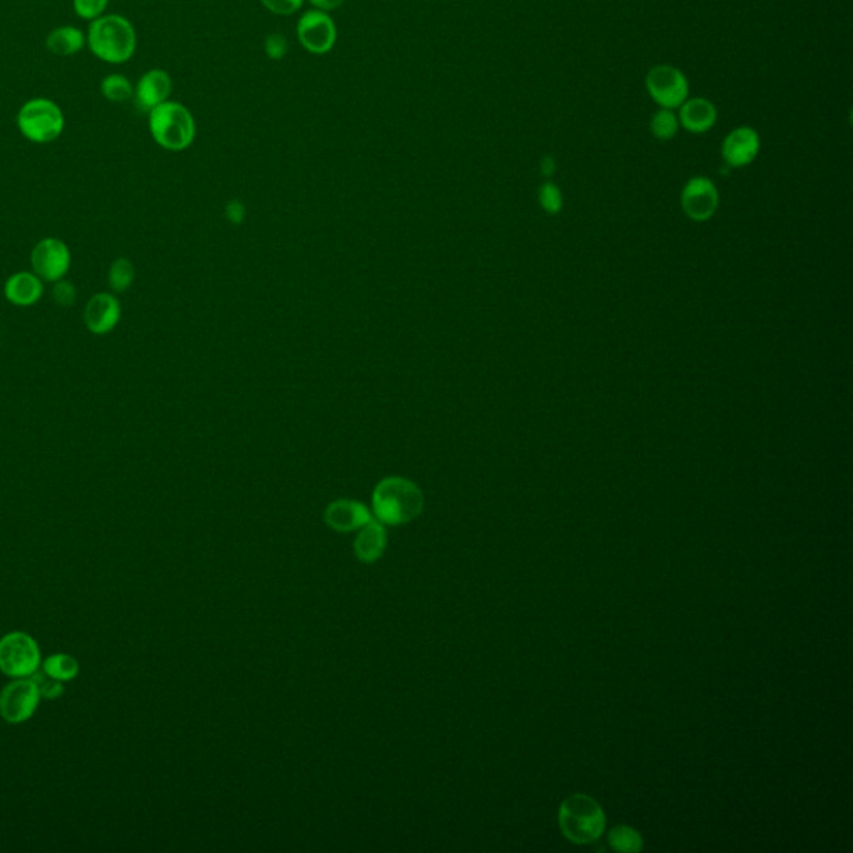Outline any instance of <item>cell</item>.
<instances>
[{
  "instance_id": "6da1fadb",
  "label": "cell",
  "mask_w": 853,
  "mask_h": 853,
  "mask_svg": "<svg viewBox=\"0 0 853 853\" xmlns=\"http://www.w3.org/2000/svg\"><path fill=\"white\" fill-rule=\"evenodd\" d=\"M87 47L107 64H125L137 50V32L132 22L120 14H104L92 20L87 30Z\"/></svg>"
},
{
  "instance_id": "7a4b0ae2",
  "label": "cell",
  "mask_w": 853,
  "mask_h": 853,
  "mask_svg": "<svg viewBox=\"0 0 853 853\" xmlns=\"http://www.w3.org/2000/svg\"><path fill=\"white\" fill-rule=\"evenodd\" d=\"M372 505L380 522L389 525L409 524L422 514L424 494L412 480L387 477L375 487Z\"/></svg>"
},
{
  "instance_id": "3957f363",
  "label": "cell",
  "mask_w": 853,
  "mask_h": 853,
  "mask_svg": "<svg viewBox=\"0 0 853 853\" xmlns=\"http://www.w3.org/2000/svg\"><path fill=\"white\" fill-rule=\"evenodd\" d=\"M149 130L152 139L170 152H180L190 147L195 139L194 115L184 104L167 100L149 112Z\"/></svg>"
},
{
  "instance_id": "277c9868",
  "label": "cell",
  "mask_w": 853,
  "mask_h": 853,
  "mask_svg": "<svg viewBox=\"0 0 853 853\" xmlns=\"http://www.w3.org/2000/svg\"><path fill=\"white\" fill-rule=\"evenodd\" d=\"M560 830L574 844L584 845L595 842L604 834V810L592 797L584 794L570 795L559 810Z\"/></svg>"
},
{
  "instance_id": "5b68a950",
  "label": "cell",
  "mask_w": 853,
  "mask_h": 853,
  "mask_svg": "<svg viewBox=\"0 0 853 853\" xmlns=\"http://www.w3.org/2000/svg\"><path fill=\"white\" fill-rule=\"evenodd\" d=\"M17 129L32 144H50L64 134L65 115L54 100L35 97L17 112Z\"/></svg>"
},
{
  "instance_id": "8992f818",
  "label": "cell",
  "mask_w": 853,
  "mask_h": 853,
  "mask_svg": "<svg viewBox=\"0 0 853 853\" xmlns=\"http://www.w3.org/2000/svg\"><path fill=\"white\" fill-rule=\"evenodd\" d=\"M645 89L660 109H679L689 99L690 85L682 70L674 65H654L645 75Z\"/></svg>"
},
{
  "instance_id": "52a82bcc",
  "label": "cell",
  "mask_w": 853,
  "mask_h": 853,
  "mask_svg": "<svg viewBox=\"0 0 853 853\" xmlns=\"http://www.w3.org/2000/svg\"><path fill=\"white\" fill-rule=\"evenodd\" d=\"M40 650L35 640L22 632L0 640V670L9 677L24 679L39 670Z\"/></svg>"
},
{
  "instance_id": "ba28073f",
  "label": "cell",
  "mask_w": 853,
  "mask_h": 853,
  "mask_svg": "<svg viewBox=\"0 0 853 853\" xmlns=\"http://www.w3.org/2000/svg\"><path fill=\"white\" fill-rule=\"evenodd\" d=\"M32 272L39 275L44 282L54 284L57 280L65 279L72 265V254L64 240L55 237H45L39 240L30 254Z\"/></svg>"
},
{
  "instance_id": "9c48e42d",
  "label": "cell",
  "mask_w": 853,
  "mask_h": 853,
  "mask_svg": "<svg viewBox=\"0 0 853 853\" xmlns=\"http://www.w3.org/2000/svg\"><path fill=\"white\" fill-rule=\"evenodd\" d=\"M297 37L307 52L324 55L334 49L337 27L327 12L307 10L297 22Z\"/></svg>"
},
{
  "instance_id": "30bf717a",
  "label": "cell",
  "mask_w": 853,
  "mask_h": 853,
  "mask_svg": "<svg viewBox=\"0 0 853 853\" xmlns=\"http://www.w3.org/2000/svg\"><path fill=\"white\" fill-rule=\"evenodd\" d=\"M40 694L32 680H17L0 694V715L9 724H22L34 715Z\"/></svg>"
},
{
  "instance_id": "8fae6325",
  "label": "cell",
  "mask_w": 853,
  "mask_h": 853,
  "mask_svg": "<svg viewBox=\"0 0 853 853\" xmlns=\"http://www.w3.org/2000/svg\"><path fill=\"white\" fill-rule=\"evenodd\" d=\"M719 202V190L715 187L714 182L707 177H702V175L692 177L685 184L682 195H680L682 209H684L687 217L695 220V222L709 220L717 212Z\"/></svg>"
},
{
  "instance_id": "7c38bea8",
  "label": "cell",
  "mask_w": 853,
  "mask_h": 853,
  "mask_svg": "<svg viewBox=\"0 0 853 853\" xmlns=\"http://www.w3.org/2000/svg\"><path fill=\"white\" fill-rule=\"evenodd\" d=\"M122 307L114 294L99 292L92 295L84 309V324L90 334L105 335L119 325Z\"/></svg>"
},
{
  "instance_id": "4fadbf2b",
  "label": "cell",
  "mask_w": 853,
  "mask_h": 853,
  "mask_svg": "<svg viewBox=\"0 0 853 853\" xmlns=\"http://www.w3.org/2000/svg\"><path fill=\"white\" fill-rule=\"evenodd\" d=\"M760 154V135L749 125L730 130L722 144V157L725 164L734 169L747 167Z\"/></svg>"
},
{
  "instance_id": "5bb4252c",
  "label": "cell",
  "mask_w": 853,
  "mask_h": 853,
  "mask_svg": "<svg viewBox=\"0 0 853 853\" xmlns=\"http://www.w3.org/2000/svg\"><path fill=\"white\" fill-rule=\"evenodd\" d=\"M172 94V79L162 69H150L140 77L134 87V102L137 109L149 114L157 105L164 104Z\"/></svg>"
},
{
  "instance_id": "9a60e30c",
  "label": "cell",
  "mask_w": 853,
  "mask_h": 853,
  "mask_svg": "<svg viewBox=\"0 0 853 853\" xmlns=\"http://www.w3.org/2000/svg\"><path fill=\"white\" fill-rule=\"evenodd\" d=\"M325 524L337 532H352L362 529L372 520L369 510L364 504L355 500H335L327 507L324 514Z\"/></svg>"
},
{
  "instance_id": "2e32d148",
  "label": "cell",
  "mask_w": 853,
  "mask_h": 853,
  "mask_svg": "<svg viewBox=\"0 0 853 853\" xmlns=\"http://www.w3.org/2000/svg\"><path fill=\"white\" fill-rule=\"evenodd\" d=\"M4 295L15 307H32L44 297V280L34 272L20 270L5 280Z\"/></svg>"
},
{
  "instance_id": "e0dca14e",
  "label": "cell",
  "mask_w": 853,
  "mask_h": 853,
  "mask_svg": "<svg viewBox=\"0 0 853 853\" xmlns=\"http://www.w3.org/2000/svg\"><path fill=\"white\" fill-rule=\"evenodd\" d=\"M719 112L714 102L705 97H692L679 107L680 127L690 134H705L714 127Z\"/></svg>"
},
{
  "instance_id": "ac0fdd59",
  "label": "cell",
  "mask_w": 853,
  "mask_h": 853,
  "mask_svg": "<svg viewBox=\"0 0 853 853\" xmlns=\"http://www.w3.org/2000/svg\"><path fill=\"white\" fill-rule=\"evenodd\" d=\"M387 545V532L380 520H370L360 529V534L355 539V555L364 564H374L384 554Z\"/></svg>"
},
{
  "instance_id": "d6986e66",
  "label": "cell",
  "mask_w": 853,
  "mask_h": 853,
  "mask_svg": "<svg viewBox=\"0 0 853 853\" xmlns=\"http://www.w3.org/2000/svg\"><path fill=\"white\" fill-rule=\"evenodd\" d=\"M85 45H87V34L75 25H60L57 29L50 30L45 39V47L50 54L59 55V57L77 55Z\"/></svg>"
},
{
  "instance_id": "ffe728a7",
  "label": "cell",
  "mask_w": 853,
  "mask_h": 853,
  "mask_svg": "<svg viewBox=\"0 0 853 853\" xmlns=\"http://www.w3.org/2000/svg\"><path fill=\"white\" fill-rule=\"evenodd\" d=\"M100 94L114 104H124L134 99V85L124 74L105 75L100 82Z\"/></svg>"
},
{
  "instance_id": "44dd1931",
  "label": "cell",
  "mask_w": 853,
  "mask_h": 853,
  "mask_svg": "<svg viewBox=\"0 0 853 853\" xmlns=\"http://www.w3.org/2000/svg\"><path fill=\"white\" fill-rule=\"evenodd\" d=\"M107 280H109L112 292H115V294H124V292L130 289V285L135 280L134 264L129 259H125V257L115 259L110 264Z\"/></svg>"
},
{
  "instance_id": "7402d4cb",
  "label": "cell",
  "mask_w": 853,
  "mask_h": 853,
  "mask_svg": "<svg viewBox=\"0 0 853 853\" xmlns=\"http://www.w3.org/2000/svg\"><path fill=\"white\" fill-rule=\"evenodd\" d=\"M679 115L672 109H659L650 119V132L655 139L672 140L679 134Z\"/></svg>"
},
{
  "instance_id": "603a6c76",
  "label": "cell",
  "mask_w": 853,
  "mask_h": 853,
  "mask_svg": "<svg viewBox=\"0 0 853 853\" xmlns=\"http://www.w3.org/2000/svg\"><path fill=\"white\" fill-rule=\"evenodd\" d=\"M609 844L617 852L635 853L644 849L642 835L627 825H619L610 832Z\"/></svg>"
},
{
  "instance_id": "cb8c5ba5",
  "label": "cell",
  "mask_w": 853,
  "mask_h": 853,
  "mask_svg": "<svg viewBox=\"0 0 853 853\" xmlns=\"http://www.w3.org/2000/svg\"><path fill=\"white\" fill-rule=\"evenodd\" d=\"M44 672L45 674H49L50 677H54V679L67 682V680H72L75 675L79 674V664L70 655H52V657H49L44 662Z\"/></svg>"
},
{
  "instance_id": "d4e9b609",
  "label": "cell",
  "mask_w": 853,
  "mask_h": 853,
  "mask_svg": "<svg viewBox=\"0 0 853 853\" xmlns=\"http://www.w3.org/2000/svg\"><path fill=\"white\" fill-rule=\"evenodd\" d=\"M539 202L540 207L547 214H559L562 207H564V197H562V192H560L559 187L554 182H545V184H542L539 190Z\"/></svg>"
},
{
  "instance_id": "484cf974",
  "label": "cell",
  "mask_w": 853,
  "mask_h": 853,
  "mask_svg": "<svg viewBox=\"0 0 853 853\" xmlns=\"http://www.w3.org/2000/svg\"><path fill=\"white\" fill-rule=\"evenodd\" d=\"M30 680L34 682L35 687L39 690L40 697H44V699H57L64 692L62 680L50 677L49 674H45L44 670L42 672L35 670L34 674L30 675Z\"/></svg>"
},
{
  "instance_id": "4316f807",
  "label": "cell",
  "mask_w": 853,
  "mask_h": 853,
  "mask_svg": "<svg viewBox=\"0 0 853 853\" xmlns=\"http://www.w3.org/2000/svg\"><path fill=\"white\" fill-rule=\"evenodd\" d=\"M109 4L110 0H72L75 15L79 19L89 20V22L102 17Z\"/></svg>"
},
{
  "instance_id": "83f0119b",
  "label": "cell",
  "mask_w": 853,
  "mask_h": 853,
  "mask_svg": "<svg viewBox=\"0 0 853 853\" xmlns=\"http://www.w3.org/2000/svg\"><path fill=\"white\" fill-rule=\"evenodd\" d=\"M52 299L59 307H72L77 299V290L75 285L67 279H60L54 282L52 289Z\"/></svg>"
},
{
  "instance_id": "f1b7e54d",
  "label": "cell",
  "mask_w": 853,
  "mask_h": 853,
  "mask_svg": "<svg viewBox=\"0 0 853 853\" xmlns=\"http://www.w3.org/2000/svg\"><path fill=\"white\" fill-rule=\"evenodd\" d=\"M264 50L270 60H282L287 55L289 44L284 35L274 32L265 37Z\"/></svg>"
},
{
  "instance_id": "f546056e",
  "label": "cell",
  "mask_w": 853,
  "mask_h": 853,
  "mask_svg": "<svg viewBox=\"0 0 853 853\" xmlns=\"http://www.w3.org/2000/svg\"><path fill=\"white\" fill-rule=\"evenodd\" d=\"M260 4L272 14L292 15L304 5V0H260Z\"/></svg>"
},
{
  "instance_id": "4dcf8cb0",
  "label": "cell",
  "mask_w": 853,
  "mask_h": 853,
  "mask_svg": "<svg viewBox=\"0 0 853 853\" xmlns=\"http://www.w3.org/2000/svg\"><path fill=\"white\" fill-rule=\"evenodd\" d=\"M244 214V205L240 204L239 200H232V202L227 205V217H229L230 222L239 224V222H242V219H244Z\"/></svg>"
},
{
  "instance_id": "1f68e13d",
  "label": "cell",
  "mask_w": 853,
  "mask_h": 853,
  "mask_svg": "<svg viewBox=\"0 0 853 853\" xmlns=\"http://www.w3.org/2000/svg\"><path fill=\"white\" fill-rule=\"evenodd\" d=\"M309 2L315 10L330 12V10L339 9L340 5H344L345 0H309Z\"/></svg>"
},
{
  "instance_id": "d6a6232c",
  "label": "cell",
  "mask_w": 853,
  "mask_h": 853,
  "mask_svg": "<svg viewBox=\"0 0 853 853\" xmlns=\"http://www.w3.org/2000/svg\"><path fill=\"white\" fill-rule=\"evenodd\" d=\"M540 170H542V174H544L545 177H550V175L554 174L555 172V160L552 159L550 155H547V157H544V159H542V164H540Z\"/></svg>"
}]
</instances>
